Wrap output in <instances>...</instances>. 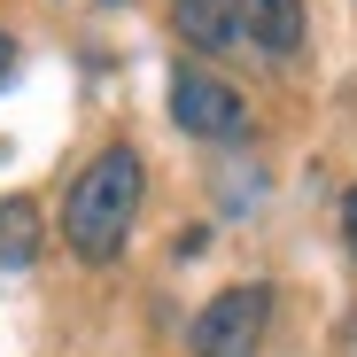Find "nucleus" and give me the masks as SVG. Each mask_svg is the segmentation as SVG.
<instances>
[{"label": "nucleus", "mask_w": 357, "mask_h": 357, "mask_svg": "<svg viewBox=\"0 0 357 357\" xmlns=\"http://www.w3.org/2000/svg\"><path fill=\"white\" fill-rule=\"evenodd\" d=\"M171 125L195 132V140H233V132L249 125V109H241L233 86H218V78H202V70H178V78H171Z\"/></svg>", "instance_id": "nucleus-3"}, {"label": "nucleus", "mask_w": 357, "mask_h": 357, "mask_svg": "<svg viewBox=\"0 0 357 357\" xmlns=\"http://www.w3.org/2000/svg\"><path fill=\"white\" fill-rule=\"evenodd\" d=\"M264 319H272V287L264 280H233V287H218L195 311L187 342H195V357H257Z\"/></svg>", "instance_id": "nucleus-2"}, {"label": "nucleus", "mask_w": 357, "mask_h": 357, "mask_svg": "<svg viewBox=\"0 0 357 357\" xmlns=\"http://www.w3.org/2000/svg\"><path fill=\"white\" fill-rule=\"evenodd\" d=\"M140 187H148L140 155H132V148H101V155L78 171L70 202H63V241H70L86 264L125 257V241H132V218H140Z\"/></svg>", "instance_id": "nucleus-1"}, {"label": "nucleus", "mask_w": 357, "mask_h": 357, "mask_svg": "<svg viewBox=\"0 0 357 357\" xmlns=\"http://www.w3.org/2000/svg\"><path fill=\"white\" fill-rule=\"evenodd\" d=\"M8 63H16V39H8V31H0V78H8Z\"/></svg>", "instance_id": "nucleus-8"}, {"label": "nucleus", "mask_w": 357, "mask_h": 357, "mask_svg": "<svg viewBox=\"0 0 357 357\" xmlns=\"http://www.w3.org/2000/svg\"><path fill=\"white\" fill-rule=\"evenodd\" d=\"M39 257V210L24 195H0V272H24Z\"/></svg>", "instance_id": "nucleus-6"}, {"label": "nucleus", "mask_w": 357, "mask_h": 357, "mask_svg": "<svg viewBox=\"0 0 357 357\" xmlns=\"http://www.w3.org/2000/svg\"><path fill=\"white\" fill-rule=\"evenodd\" d=\"M249 39L272 63H287V54L303 47V0H249Z\"/></svg>", "instance_id": "nucleus-5"}, {"label": "nucleus", "mask_w": 357, "mask_h": 357, "mask_svg": "<svg viewBox=\"0 0 357 357\" xmlns=\"http://www.w3.org/2000/svg\"><path fill=\"white\" fill-rule=\"evenodd\" d=\"M171 31L202 54H225V47H249V8H233V0H171Z\"/></svg>", "instance_id": "nucleus-4"}, {"label": "nucleus", "mask_w": 357, "mask_h": 357, "mask_svg": "<svg viewBox=\"0 0 357 357\" xmlns=\"http://www.w3.org/2000/svg\"><path fill=\"white\" fill-rule=\"evenodd\" d=\"M342 241H349V249H357V187H349V195H342Z\"/></svg>", "instance_id": "nucleus-7"}]
</instances>
